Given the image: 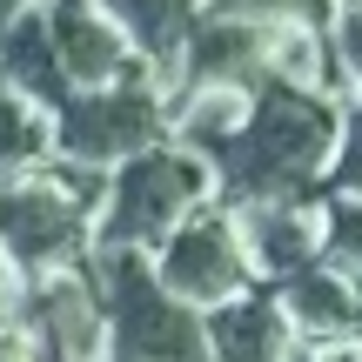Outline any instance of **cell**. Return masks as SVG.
Wrapping results in <instances>:
<instances>
[{
  "label": "cell",
  "instance_id": "277c9868",
  "mask_svg": "<svg viewBox=\"0 0 362 362\" xmlns=\"http://www.w3.org/2000/svg\"><path fill=\"white\" fill-rule=\"evenodd\" d=\"M40 27H47V47L54 61H61L67 88H107V81H128L134 67V47L121 40V27L101 13V0H54L47 13H40Z\"/></svg>",
  "mask_w": 362,
  "mask_h": 362
},
{
  "label": "cell",
  "instance_id": "8992f818",
  "mask_svg": "<svg viewBox=\"0 0 362 362\" xmlns=\"http://www.w3.org/2000/svg\"><path fill=\"white\" fill-rule=\"evenodd\" d=\"M54 155V121L40 107H27L13 88H0V168L7 175H27L34 161Z\"/></svg>",
  "mask_w": 362,
  "mask_h": 362
},
{
  "label": "cell",
  "instance_id": "7a4b0ae2",
  "mask_svg": "<svg viewBox=\"0 0 362 362\" xmlns=\"http://www.w3.org/2000/svg\"><path fill=\"white\" fill-rule=\"evenodd\" d=\"M168 115H161V94L155 88H134L115 81V88H88L81 101H61L54 107V155L81 161V168H121L128 155L161 141Z\"/></svg>",
  "mask_w": 362,
  "mask_h": 362
},
{
  "label": "cell",
  "instance_id": "52a82bcc",
  "mask_svg": "<svg viewBox=\"0 0 362 362\" xmlns=\"http://www.w3.org/2000/svg\"><path fill=\"white\" fill-rule=\"evenodd\" d=\"M336 181L349 194H362V101L342 115V134H336Z\"/></svg>",
  "mask_w": 362,
  "mask_h": 362
},
{
  "label": "cell",
  "instance_id": "6da1fadb",
  "mask_svg": "<svg viewBox=\"0 0 362 362\" xmlns=\"http://www.w3.org/2000/svg\"><path fill=\"white\" fill-rule=\"evenodd\" d=\"M215 194V168L194 148H141L115 168V181L101 188V221L94 242L107 255H141L148 242H168L181 221Z\"/></svg>",
  "mask_w": 362,
  "mask_h": 362
},
{
  "label": "cell",
  "instance_id": "3957f363",
  "mask_svg": "<svg viewBox=\"0 0 362 362\" xmlns=\"http://www.w3.org/2000/svg\"><path fill=\"white\" fill-rule=\"evenodd\" d=\"M155 282L168 288L181 309H221L248 288V248H242V221L235 208L202 202L188 221L161 242V262H148Z\"/></svg>",
  "mask_w": 362,
  "mask_h": 362
},
{
  "label": "cell",
  "instance_id": "ba28073f",
  "mask_svg": "<svg viewBox=\"0 0 362 362\" xmlns=\"http://www.w3.org/2000/svg\"><path fill=\"white\" fill-rule=\"evenodd\" d=\"M336 47H342V67H349V81L362 88V0L336 13Z\"/></svg>",
  "mask_w": 362,
  "mask_h": 362
},
{
  "label": "cell",
  "instance_id": "5b68a950",
  "mask_svg": "<svg viewBox=\"0 0 362 362\" xmlns=\"http://www.w3.org/2000/svg\"><path fill=\"white\" fill-rule=\"evenodd\" d=\"M208 362H288V315L262 296H235L208 309Z\"/></svg>",
  "mask_w": 362,
  "mask_h": 362
}]
</instances>
